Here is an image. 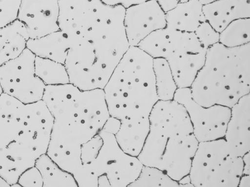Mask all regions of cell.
Returning a JSON list of instances; mask_svg holds the SVG:
<instances>
[{
	"mask_svg": "<svg viewBox=\"0 0 250 187\" xmlns=\"http://www.w3.org/2000/svg\"><path fill=\"white\" fill-rule=\"evenodd\" d=\"M17 183L22 187H42L43 185L41 173L35 166L22 172Z\"/></svg>",
	"mask_w": 250,
	"mask_h": 187,
	"instance_id": "30",
	"label": "cell"
},
{
	"mask_svg": "<svg viewBox=\"0 0 250 187\" xmlns=\"http://www.w3.org/2000/svg\"><path fill=\"white\" fill-rule=\"evenodd\" d=\"M206 51L194 33L175 32L173 50L166 60L178 88L190 87L204 65Z\"/></svg>",
	"mask_w": 250,
	"mask_h": 187,
	"instance_id": "11",
	"label": "cell"
},
{
	"mask_svg": "<svg viewBox=\"0 0 250 187\" xmlns=\"http://www.w3.org/2000/svg\"><path fill=\"white\" fill-rule=\"evenodd\" d=\"M103 91L109 115L119 120V128L146 138L150 113L159 100L153 59L138 46H129Z\"/></svg>",
	"mask_w": 250,
	"mask_h": 187,
	"instance_id": "3",
	"label": "cell"
},
{
	"mask_svg": "<svg viewBox=\"0 0 250 187\" xmlns=\"http://www.w3.org/2000/svg\"><path fill=\"white\" fill-rule=\"evenodd\" d=\"M238 187H250V175L242 174L240 178Z\"/></svg>",
	"mask_w": 250,
	"mask_h": 187,
	"instance_id": "34",
	"label": "cell"
},
{
	"mask_svg": "<svg viewBox=\"0 0 250 187\" xmlns=\"http://www.w3.org/2000/svg\"><path fill=\"white\" fill-rule=\"evenodd\" d=\"M204 107H232L250 92V43L228 47L218 42L207 49L204 65L190 87Z\"/></svg>",
	"mask_w": 250,
	"mask_h": 187,
	"instance_id": "5",
	"label": "cell"
},
{
	"mask_svg": "<svg viewBox=\"0 0 250 187\" xmlns=\"http://www.w3.org/2000/svg\"><path fill=\"white\" fill-rule=\"evenodd\" d=\"M243 166L223 138L198 143L188 175L193 187H238Z\"/></svg>",
	"mask_w": 250,
	"mask_h": 187,
	"instance_id": "8",
	"label": "cell"
},
{
	"mask_svg": "<svg viewBox=\"0 0 250 187\" xmlns=\"http://www.w3.org/2000/svg\"><path fill=\"white\" fill-rule=\"evenodd\" d=\"M21 0H0V28L17 19Z\"/></svg>",
	"mask_w": 250,
	"mask_h": 187,
	"instance_id": "28",
	"label": "cell"
},
{
	"mask_svg": "<svg viewBox=\"0 0 250 187\" xmlns=\"http://www.w3.org/2000/svg\"><path fill=\"white\" fill-rule=\"evenodd\" d=\"M137 46L153 59H167L173 49L171 29L165 27L155 30L143 39Z\"/></svg>",
	"mask_w": 250,
	"mask_h": 187,
	"instance_id": "21",
	"label": "cell"
},
{
	"mask_svg": "<svg viewBox=\"0 0 250 187\" xmlns=\"http://www.w3.org/2000/svg\"><path fill=\"white\" fill-rule=\"evenodd\" d=\"M198 143L184 106L174 100H159L137 157L143 165L158 168L178 181L189 174Z\"/></svg>",
	"mask_w": 250,
	"mask_h": 187,
	"instance_id": "4",
	"label": "cell"
},
{
	"mask_svg": "<svg viewBox=\"0 0 250 187\" xmlns=\"http://www.w3.org/2000/svg\"><path fill=\"white\" fill-rule=\"evenodd\" d=\"M58 16V0H21L17 19L33 39L59 30Z\"/></svg>",
	"mask_w": 250,
	"mask_h": 187,
	"instance_id": "14",
	"label": "cell"
},
{
	"mask_svg": "<svg viewBox=\"0 0 250 187\" xmlns=\"http://www.w3.org/2000/svg\"><path fill=\"white\" fill-rule=\"evenodd\" d=\"M165 13L174 8L178 3V0H156Z\"/></svg>",
	"mask_w": 250,
	"mask_h": 187,
	"instance_id": "32",
	"label": "cell"
},
{
	"mask_svg": "<svg viewBox=\"0 0 250 187\" xmlns=\"http://www.w3.org/2000/svg\"><path fill=\"white\" fill-rule=\"evenodd\" d=\"M213 10L229 21L250 18V0H218L211 3Z\"/></svg>",
	"mask_w": 250,
	"mask_h": 187,
	"instance_id": "26",
	"label": "cell"
},
{
	"mask_svg": "<svg viewBox=\"0 0 250 187\" xmlns=\"http://www.w3.org/2000/svg\"><path fill=\"white\" fill-rule=\"evenodd\" d=\"M127 187H179L173 179L158 168L143 165L137 178Z\"/></svg>",
	"mask_w": 250,
	"mask_h": 187,
	"instance_id": "25",
	"label": "cell"
},
{
	"mask_svg": "<svg viewBox=\"0 0 250 187\" xmlns=\"http://www.w3.org/2000/svg\"><path fill=\"white\" fill-rule=\"evenodd\" d=\"M124 25L130 46H137L150 33L166 27L165 13L156 0H149L126 8Z\"/></svg>",
	"mask_w": 250,
	"mask_h": 187,
	"instance_id": "13",
	"label": "cell"
},
{
	"mask_svg": "<svg viewBox=\"0 0 250 187\" xmlns=\"http://www.w3.org/2000/svg\"><path fill=\"white\" fill-rule=\"evenodd\" d=\"M224 139L231 154L242 157L250 150V94L230 108Z\"/></svg>",
	"mask_w": 250,
	"mask_h": 187,
	"instance_id": "15",
	"label": "cell"
},
{
	"mask_svg": "<svg viewBox=\"0 0 250 187\" xmlns=\"http://www.w3.org/2000/svg\"><path fill=\"white\" fill-rule=\"evenodd\" d=\"M24 115V104L4 93L0 95V153L18 140Z\"/></svg>",
	"mask_w": 250,
	"mask_h": 187,
	"instance_id": "16",
	"label": "cell"
},
{
	"mask_svg": "<svg viewBox=\"0 0 250 187\" xmlns=\"http://www.w3.org/2000/svg\"><path fill=\"white\" fill-rule=\"evenodd\" d=\"M242 158L243 164L242 174L250 175V151L245 154Z\"/></svg>",
	"mask_w": 250,
	"mask_h": 187,
	"instance_id": "33",
	"label": "cell"
},
{
	"mask_svg": "<svg viewBox=\"0 0 250 187\" xmlns=\"http://www.w3.org/2000/svg\"><path fill=\"white\" fill-rule=\"evenodd\" d=\"M42 100L53 117L46 154L73 174L82 165V145L99 133L110 117L103 89L82 90L71 83L48 85Z\"/></svg>",
	"mask_w": 250,
	"mask_h": 187,
	"instance_id": "1",
	"label": "cell"
},
{
	"mask_svg": "<svg viewBox=\"0 0 250 187\" xmlns=\"http://www.w3.org/2000/svg\"><path fill=\"white\" fill-rule=\"evenodd\" d=\"M148 0H102L106 4L111 6L121 5L125 9Z\"/></svg>",
	"mask_w": 250,
	"mask_h": 187,
	"instance_id": "31",
	"label": "cell"
},
{
	"mask_svg": "<svg viewBox=\"0 0 250 187\" xmlns=\"http://www.w3.org/2000/svg\"><path fill=\"white\" fill-rule=\"evenodd\" d=\"M2 93V89L1 88L0 85V95Z\"/></svg>",
	"mask_w": 250,
	"mask_h": 187,
	"instance_id": "38",
	"label": "cell"
},
{
	"mask_svg": "<svg viewBox=\"0 0 250 187\" xmlns=\"http://www.w3.org/2000/svg\"><path fill=\"white\" fill-rule=\"evenodd\" d=\"M199 2L203 5H206L207 4H209L212 3L215 1H216L218 0H198Z\"/></svg>",
	"mask_w": 250,
	"mask_h": 187,
	"instance_id": "36",
	"label": "cell"
},
{
	"mask_svg": "<svg viewBox=\"0 0 250 187\" xmlns=\"http://www.w3.org/2000/svg\"><path fill=\"white\" fill-rule=\"evenodd\" d=\"M219 43L228 47L250 43V18H240L230 22L220 32Z\"/></svg>",
	"mask_w": 250,
	"mask_h": 187,
	"instance_id": "24",
	"label": "cell"
},
{
	"mask_svg": "<svg viewBox=\"0 0 250 187\" xmlns=\"http://www.w3.org/2000/svg\"><path fill=\"white\" fill-rule=\"evenodd\" d=\"M71 42L69 36L59 30L37 39H29L26 48L36 57L64 64Z\"/></svg>",
	"mask_w": 250,
	"mask_h": 187,
	"instance_id": "17",
	"label": "cell"
},
{
	"mask_svg": "<svg viewBox=\"0 0 250 187\" xmlns=\"http://www.w3.org/2000/svg\"><path fill=\"white\" fill-rule=\"evenodd\" d=\"M173 100L186 109L198 142L223 138L230 116V108L220 105L204 107L192 98L190 87L176 90Z\"/></svg>",
	"mask_w": 250,
	"mask_h": 187,
	"instance_id": "10",
	"label": "cell"
},
{
	"mask_svg": "<svg viewBox=\"0 0 250 187\" xmlns=\"http://www.w3.org/2000/svg\"><path fill=\"white\" fill-rule=\"evenodd\" d=\"M103 144V140L98 133L91 140L83 145L81 150L82 164L92 160L97 154Z\"/></svg>",
	"mask_w": 250,
	"mask_h": 187,
	"instance_id": "29",
	"label": "cell"
},
{
	"mask_svg": "<svg viewBox=\"0 0 250 187\" xmlns=\"http://www.w3.org/2000/svg\"><path fill=\"white\" fill-rule=\"evenodd\" d=\"M29 39L23 24L17 19L0 28V66L19 56Z\"/></svg>",
	"mask_w": 250,
	"mask_h": 187,
	"instance_id": "19",
	"label": "cell"
},
{
	"mask_svg": "<svg viewBox=\"0 0 250 187\" xmlns=\"http://www.w3.org/2000/svg\"><path fill=\"white\" fill-rule=\"evenodd\" d=\"M166 27L185 32H194L206 21L203 5L198 0L179 2L172 9L165 13Z\"/></svg>",
	"mask_w": 250,
	"mask_h": 187,
	"instance_id": "18",
	"label": "cell"
},
{
	"mask_svg": "<svg viewBox=\"0 0 250 187\" xmlns=\"http://www.w3.org/2000/svg\"><path fill=\"white\" fill-rule=\"evenodd\" d=\"M103 144L95 158L72 174L78 187H127L138 176L143 165L125 153L115 134L102 129Z\"/></svg>",
	"mask_w": 250,
	"mask_h": 187,
	"instance_id": "7",
	"label": "cell"
},
{
	"mask_svg": "<svg viewBox=\"0 0 250 187\" xmlns=\"http://www.w3.org/2000/svg\"><path fill=\"white\" fill-rule=\"evenodd\" d=\"M194 33L200 42L207 49L219 42L220 33L207 21L202 22Z\"/></svg>",
	"mask_w": 250,
	"mask_h": 187,
	"instance_id": "27",
	"label": "cell"
},
{
	"mask_svg": "<svg viewBox=\"0 0 250 187\" xmlns=\"http://www.w3.org/2000/svg\"><path fill=\"white\" fill-rule=\"evenodd\" d=\"M10 185L0 176V187H9Z\"/></svg>",
	"mask_w": 250,
	"mask_h": 187,
	"instance_id": "37",
	"label": "cell"
},
{
	"mask_svg": "<svg viewBox=\"0 0 250 187\" xmlns=\"http://www.w3.org/2000/svg\"><path fill=\"white\" fill-rule=\"evenodd\" d=\"M58 25L69 36L80 35L100 18L107 4L102 0H58Z\"/></svg>",
	"mask_w": 250,
	"mask_h": 187,
	"instance_id": "12",
	"label": "cell"
},
{
	"mask_svg": "<svg viewBox=\"0 0 250 187\" xmlns=\"http://www.w3.org/2000/svg\"><path fill=\"white\" fill-rule=\"evenodd\" d=\"M53 117L41 101L24 104V126L18 140L0 153V176L9 185L46 153Z\"/></svg>",
	"mask_w": 250,
	"mask_h": 187,
	"instance_id": "6",
	"label": "cell"
},
{
	"mask_svg": "<svg viewBox=\"0 0 250 187\" xmlns=\"http://www.w3.org/2000/svg\"><path fill=\"white\" fill-rule=\"evenodd\" d=\"M125 9L107 5L100 18L71 42L64 65L69 83L82 90L104 88L130 45L125 32Z\"/></svg>",
	"mask_w": 250,
	"mask_h": 187,
	"instance_id": "2",
	"label": "cell"
},
{
	"mask_svg": "<svg viewBox=\"0 0 250 187\" xmlns=\"http://www.w3.org/2000/svg\"><path fill=\"white\" fill-rule=\"evenodd\" d=\"M35 69L36 75L45 85L69 83L64 64L36 56Z\"/></svg>",
	"mask_w": 250,
	"mask_h": 187,
	"instance_id": "23",
	"label": "cell"
},
{
	"mask_svg": "<svg viewBox=\"0 0 250 187\" xmlns=\"http://www.w3.org/2000/svg\"><path fill=\"white\" fill-rule=\"evenodd\" d=\"M179 187H193L191 183L189 175H187L178 181Z\"/></svg>",
	"mask_w": 250,
	"mask_h": 187,
	"instance_id": "35",
	"label": "cell"
},
{
	"mask_svg": "<svg viewBox=\"0 0 250 187\" xmlns=\"http://www.w3.org/2000/svg\"><path fill=\"white\" fill-rule=\"evenodd\" d=\"M187 0H178L179 2H182V1H187Z\"/></svg>",
	"mask_w": 250,
	"mask_h": 187,
	"instance_id": "39",
	"label": "cell"
},
{
	"mask_svg": "<svg viewBox=\"0 0 250 187\" xmlns=\"http://www.w3.org/2000/svg\"><path fill=\"white\" fill-rule=\"evenodd\" d=\"M34 166L42 176V187H78L73 175L60 167L46 153L40 156Z\"/></svg>",
	"mask_w": 250,
	"mask_h": 187,
	"instance_id": "20",
	"label": "cell"
},
{
	"mask_svg": "<svg viewBox=\"0 0 250 187\" xmlns=\"http://www.w3.org/2000/svg\"><path fill=\"white\" fill-rule=\"evenodd\" d=\"M153 70L159 100H173L178 86L167 60L163 58L153 59Z\"/></svg>",
	"mask_w": 250,
	"mask_h": 187,
	"instance_id": "22",
	"label": "cell"
},
{
	"mask_svg": "<svg viewBox=\"0 0 250 187\" xmlns=\"http://www.w3.org/2000/svg\"><path fill=\"white\" fill-rule=\"evenodd\" d=\"M35 58L26 48L19 56L0 66L2 93L23 104L42 100L46 85L36 74Z\"/></svg>",
	"mask_w": 250,
	"mask_h": 187,
	"instance_id": "9",
	"label": "cell"
}]
</instances>
